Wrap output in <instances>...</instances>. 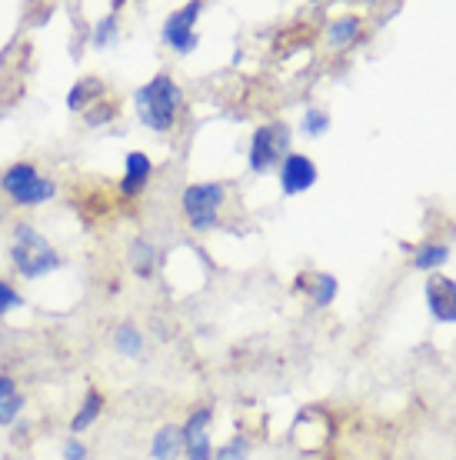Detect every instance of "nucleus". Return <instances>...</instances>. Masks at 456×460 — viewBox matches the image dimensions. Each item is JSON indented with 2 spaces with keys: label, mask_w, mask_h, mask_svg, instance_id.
Listing matches in <instances>:
<instances>
[{
  "label": "nucleus",
  "mask_w": 456,
  "mask_h": 460,
  "mask_svg": "<svg viewBox=\"0 0 456 460\" xmlns=\"http://www.w3.org/2000/svg\"><path fill=\"white\" fill-rule=\"evenodd\" d=\"M134 101H137L140 120L150 130H171L173 120H177V107H180V91L167 74H160L147 87H140Z\"/></svg>",
  "instance_id": "nucleus-1"
},
{
  "label": "nucleus",
  "mask_w": 456,
  "mask_h": 460,
  "mask_svg": "<svg viewBox=\"0 0 456 460\" xmlns=\"http://www.w3.org/2000/svg\"><path fill=\"white\" fill-rule=\"evenodd\" d=\"M11 257H13V267H17L23 277H44L60 264L54 247H50V243H47L34 227H27V224L17 227Z\"/></svg>",
  "instance_id": "nucleus-2"
},
{
  "label": "nucleus",
  "mask_w": 456,
  "mask_h": 460,
  "mask_svg": "<svg viewBox=\"0 0 456 460\" xmlns=\"http://www.w3.org/2000/svg\"><path fill=\"white\" fill-rule=\"evenodd\" d=\"M4 190L13 197V204H44L54 197V184L44 181L40 173L31 167V164H17L11 171L4 173Z\"/></svg>",
  "instance_id": "nucleus-3"
},
{
  "label": "nucleus",
  "mask_w": 456,
  "mask_h": 460,
  "mask_svg": "<svg viewBox=\"0 0 456 460\" xmlns=\"http://www.w3.org/2000/svg\"><path fill=\"white\" fill-rule=\"evenodd\" d=\"M286 144H290V127L286 124H267L253 134V147H250V167L253 171H270L276 164L286 161Z\"/></svg>",
  "instance_id": "nucleus-4"
},
{
  "label": "nucleus",
  "mask_w": 456,
  "mask_h": 460,
  "mask_svg": "<svg viewBox=\"0 0 456 460\" xmlns=\"http://www.w3.org/2000/svg\"><path fill=\"white\" fill-rule=\"evenodd\" d=\"M220 204H224V187L220 184H194L183 190V210L197 230H206L217 224Z\"/></svg>",
  "instance_id": "nucleus-5"
},
{
  "label": "nucleus",
  "mask_w": 456,
  "mask_h": 460,
  "mask_svg": "<svg viewBox=\"0 0 456 460\" xmlns=\"http://www.w3.org/2000/svg\"><path fill=\"white\" fill-rule=\"evenodd\" d=\"M197 17H200V4H187L173 17H167V23H163V44L173 47L177 54H190L197 47V37H194Z\"/></svg>",
  "instance_id": "nucleus-6"
},
{
  "label": "nucleus",
  "mask_w": 456,
  "mask_h": 460,
  "mask_svg": "<svg viewBox=\"0 0 456 460\" xmlns=\"http://www.w3.org/2000/svg\"><path fill=\"white\" fill-rule=\"evenodd\" d=\"M280 184L290 197L294 194H303L310 187L317 184V167L310 157L303 154H286V161L280 164Z\"/></svg>",
  "instance_id": "nucleus-7"
},
{
  "label": "nucleus",
  "mask_w": 456,
  "mask_h": 460,
  "mask_svg": "<svg viewBox=\"0 0 456 460\" xmlns=\"http://www.w3.org/2000/svg\"><path fill=\"white\" fill-rule=\"evenodd\" d=\"M426 307L436 321L456 323V284L450 277H430L426 280Z\"/></svg>",
  "instance_id": "nucleus-8"
},
{
  "label": "nucleus",
  "mask_w": 456,
  "mask_h": 460,
  "mask_svg": "<svg viewBox=\"0 0 456 460\" xmlns=\"http://www.w3.org/2000/svg\"><path fill=\"white\" fill-rule=\"evenodd\" d=\"M210 420H214V411H197L194 417H187V427H183L187 460H210V440H206Z\"/></svg>",
  "instance_id": "nucleus-9"
},
{
  "label": "nucleus",
  "mask_w": 456,
  "mask_h": 460,
  "mask_svg": "<svg viewBox=\"0 0 456 460\" xmlns=\"http://www.w3.org/2000/svg\"><path fill=\"white\" fill-rule=\"evenodd\" d=\"M150 171H153V164H150L147 154H140V150L127 154V173H124V181H120V190H124L127 197H137L140 190L147 187Z\"/></svg>",
  "instance_id": "nucleus-10"
},
{
  "label": "nucleus",
  "mask_w": 456,
  "mask_h": 460,
  "mask_svg": "<svg viewBox=\"0 0 456 460\" xmlns=\"http://www.w3.org/2000/svg\"><path fill=\"white\" fill-rule=\"evenodd\" d=\"M297 290H307L310 297H313V304H330L333 297H337V280H333L330 274H303L297 280Z\"/></svg>",
  "instance_id": "nucleus-11"
},
{
  "label": "nucleus",
  "mask_w": 456,
  "mask_h": 460,
  "mask_svg": "<svg viewBox=\"0 0 456 460\" xmlns=\"http://www.w3.org/2000/svg\"><path fill=\"white\" fill-rule=\"evenodd\" d=\"M180 444H183L180 427H163V430H157L150 454H153V460H173L177 457V450H180Z\"/></svg>",
  "instance_id": "nucleus-12"
},
{
  "label": "nucleus",
  "mask_w": 456,
  "mask_h": 460,
  "mask_svg": "<svg viewBox=\"0 0 456 460\" xmlns=\"http://www.w3.org/2000/svg\"><path fill=\"white\" fill-rule=\"evenodd\" d=\"M101 407H103V397L97 391H87V401H83V407H80V414L70 420V430L74 434H80V430H87V427L97 420V414H101Z\"/></svg>",
  "instance_id": "nucleus-13"
},
{
  "label": "nucleus",
  "mask_w": 456,
  "mask_h": 460,
  "mask_svg": "<svg viewBox=\"0 0 456 460\" xmlns=\"http://www.w3.org/2000/svg\"><path fill=\"white\" fill-rule=\"evenodd\" d=\"M93 97H101V81L97 77H87V81H80L67 97V107L70 111H87Z\"/></svg>",
  "instance_id": "nucleus-14"
},
{
  "label": "nucleus",
  "mask_w": 456,
  "mask_h": 460,
  "mask_svg": "<svg viewBox=\"0 0 456 460\" xmlns=\"http://www.w3.org/2000/svg\"><path fill=\"white\" fill-rule=\"evenodd\" d=\"M446 257H450V251H446L443 243H430V247H420V251H417L413 264L420 267V270H436L440 264H446Z\"/></svg>",
  "instance_id": "nucleus-15"
},
{
  "label": "nucleus",
  "mask_w": 456,
  "mask_h": 460,
  "mask_svg": "<svg viewBox=\"0 0 456 460\" xmlns=\"http://www.w3.org/2000/svg\"><path fill=\"white\" fill-rule=\"evenodd\" d=\"M360 34V21L356 17H340V21L333 23L330 31H327V37H330V44H350L354 37Z\"/></svg>",
  "instance_id": "nucleus-16"
},
{
  "label": "nucleus",
  "mask_w": 456,
  "mask_h": 460,
  "mask_svg": "<svg viewBox=\"0 0 456 460\" xmlns=\"http://www.w3.org/2000/svg\"><path fill=\"white\" fill-rule=\"evenodd\" d=\"M140 334H137V327H130V323H124L120 331H117V350L124 357H137L140 354Z\"/></svg>",
  "instance_id": "nucleus-17"
},
{
  "label": "nucleus",
  "mask_w": 456,
  "mask_h": 460,
  "mask_svg": "<svg viewBox=\"0 0 456 460\" xmlns=\"http://www.w3.org/2000/svg\"><path fill=\"white\" fill-rule=\"evenodd\" d=\"M21 407H23L21 394H11V397H4V401H0V427L13 424V420H17V414H21Z\"/></svg>",
  "instance_id": "nucleus-18"
},
{
  "label": "nucleus",
  "mask_w": 456,
  "mask_h": 460,
  "mask_svg": "<svg viewBox=\"0 0 456 460\" xmlns=\"http://www.w3.org/2000/svg\"><path fill=\"white\" fill-rule=\"evenodd\" d=\"M134 267H137L140 277L150 274V267H153V247H150V243H144V241L134 243Z\"/></svg>",
  "instance_id": "nucleus-19"
},
{
  "label": "nucleus",
  "mask_w": 456,
  "mask_h": 460,
  "mask_svg": "<svg viewBox=\"0 0 456 460\" xmlns=\"http://www.w3.org/2000/svg\"><path fill=\"white\" fill-rule=\"evenodd\" d=\"M327 127H330V117L323 114V111H310V114L303 117V130H307L310 137H320Z\"/></svg>",
  "instance_id": "nucleus-20"
},
{
  "label": "nucleus",
  "mask_w": 456,
  "mask_h": 460,
  "mask_svg": "<svg viewBox=\"0 0 456 460\" xmlns=\"http://www.w3.org/2000/svg\"><path fill=\"white\" fill-rule=\"evenodd\" d=\"M247 457V440L243 438H233L227 447L217 450V460H243Z\"/></svg>",
  "instance_id": "nucleus-21"
},
{
  "label": "nucleus",
  "mask_w": 456,
  "mask_h": 460,
  "mask_svg": "<svg viewBox=\"0 0 456 460\" xmlns=\"http://www.w3.org/2000/svg\"><path fill=\"white\" fill-rule=\"evenodd\" d=\"M21 304H23L21 294H17L11 284H4V280H0V314H11L13 307H21Z\"/></svg>",
  "instance_id": "nucleus-22"
},
{
  "label": "nucleus",
  "mask_w": 456,
  "mask_h": 460,
  "mask_svg": "<svg viewBox=\"0 0 456 460\" xmlns=\"http://www.w3.org/2000/svg\"><path fill=\"white\" fill-rule=\"evenodd\" d=\"M110 114H114V107H87V124L97 127L103 120H110Z\"/></svg>",
  "instance_id": "nucleus-23"
},
{
  "label": "nucleus",
  "mask_w": 456,
  "mask_h": 460,
  "mask_svg": "<svg viewBox=\"0 0 456 460\" xmlns=\"http://www.w3.org/2000/svg\"><path fill=\"white\" fill-rule=\"evenodd\" d=\"M114 13H110V17H107V21H101V27H97V44H107V40H114Z\"/></svg>",
  "instance_id": "nucleus-24"
},
{
  "label": "nucleus",
  "mask_w": 456,
  "mask_h": 460,
  "mask_svg": "<svg viewBox=\"0 0 456 460\" xmlns=\"http://www.w3.org/2000/svg\"><path fill=\"white\" fill-rule=\"evenodd\" d=\"M64 457H67V460H91V457H87V450H83V444H80V440H70L67 447H64Z\"/></svg>",
  "instance_id": "nucleus-25"
},
{
  "label": "nucleus",
  "mask_w": 456,
  "mask_h": 460,
  "mask_svg": "<svg viewBox=\"0 0 456 460\" xmlns=\"http://www.w3.org/2000/svg\"><path fill=\"white\" fill-rule=\"evenodd\" d=\"M11 394H17L13 380L11 377H0V401H4V397H11Z\"/></svg>",
  "instance_id": "nucleus-26"
}]
</instances>
